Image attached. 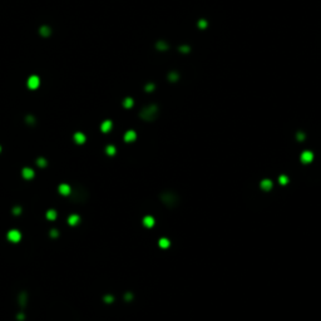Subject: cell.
Segmentation results:
<instances>
[{"mask_svg":"<svg viewBox=\"0 0 321 321\" xmlns=\"http://www.w3.org/2000/svg\"><path fill=\"white\" fill-rule=\"evenodd\" d=\"M58 192L64 197H68L72 193V187L68 183H60L58 186Z\"/></svg>","mask_w":321,"mask_h":321,"instance_id":"obj_2","label":"cell"},{"mask_svg":"<svg viewBox=\"0 0 321 321\" xmlns=\"http://www.w3.org/2000/svg\"><path fill=\"white\" fill-rule=\"evenodd\" d=\"M50 236H52L53 238H56L59 236V232H58V229H55V228H53V229H50Z\"/></svg>","mask_w":321,"mask_h":321,"instance_id":"obj_17","label":"cell"},{"mask_svg":"<svg viewBox=\"0 0 321 321\" xmlns=\"http://www.w3.org/2000/svg\"><path fill=\"white\" fill-rule=\"evenodd\" d=\"M18 320H24V314L23 312L18 314Z\"/></svg>","mask_w":321,"mask_h":321,"instance_id":"obj_23","label":"cell"},{"mask_svg":"<svg viewBox=\"0 0 321 321\" xmlns=\"http://www.w3.org/2000/svg\"><path fill=\"white\" fill-rule=\"evenodd\" d=\"M39 78L35 77V75H33V77L29 78V80H28V87L30 88V89H36L38 87H39Z\"/></svg>","mask_w":321,"mask_h":321,"instance_id":"obj_5","label":"cell"},{"mask_svg":"<svg viewBox=\"0 0 321 321\" xmlns=\"http://www.w3.org/2000/svg\"><path fill=\"white\" fill-rule=\"evenodd\" d=\"M67 222H68V225H69V226H77L78 223L80 222V216H79V215H75V213H73V215H70V216L68 217Z\"/></svg>","mask_w":321,"mask_h":321,"instance_id":"obj_4","label":"cell"},{"mask_svg":"<svg viewBox=\"0 0 321 321\" xmlns=\"http://www.w3.org/2000/svg\"><path fill=\"white\" fill-rule=\"evenodd\" d=\"M6 238H8L10 242H13V243H17V242H19L21 240V233H20V231H18V229H10V231H8V233H6Z\"/></svg>","mask_w":321,"mask_h":321,"instance_id":"obj_1","label":"cell"},{"mask_svg":"<svg viewBox=\"0 0 321 321\" xmlns=\"http://www.w3.org/2000/svg\"><path fill=\"white\" fill-rule=\"evenodd\" d=\"M36 164L39 167H42V168H45V167L48 166V160H46L45 158H43V157H40V158L36 159Z\"/></svg>","mask_w":321,"mask_h":321,"instance_id":"obj_14","label":"cell"},{"mask_svg":"<svg viewBox=\"0 0 321 321\" xmlns=\"http://www.w3.org/2000/svg\"><path fill=\"white\" fill-rule=\"evenodd\" d=\"M18 301H19V305H20L21 307H25L27 301H28L27 292H20V294H19V297H18Z\"/></svg>","mask_w":321,"mask_h":321,"instance_id":"obj_10","label":"cell"},{"mask_svg":"<svg viewBox=\"0 0 321 321\" xmlns=\"http://www.w3.org/2000/svg\"><path fill=\"white\" fill-rule=\"evenodd\" d=\"M21 176H23L24 179H33L34 176H35V172H34V169L30 168V167H24V168L21 169Z\"/></svg>","mask_w":321,"mask_h":321,"instance_id":"obj_3","label":"cell"},{"mask_svg":"<svg viewBox=\"0 0 321 321\" xmlns=\"http://www.w3.org/2000/svg\"><path fill=\"white\" fill-rule=\"evenodd\" d=\"M312 158H314L312 153L309 152V151H305V152H302V155H301V160L304 163H310L312 160Z\"/></svg>","mask_w":321,"mask_h":321,"instance_id":"obj_7","label":"cell"},{"mask_svg":"<svg viewBox=\"0 0 321 321\" xmlns=\"http://www.w3.org/2000/svg\"><path fill=\"white\" fill-rule=\"evenodd\" d=\"M40 33H42L43 35H48V34H50V30H48V28H43V29L40 30Z\"/></svg>","mask_w":321,"mask_h":321,"instance_id":"obj_19","label":"cell"},{"mask_svg":"<svg viewBox=\"0 0 321 321\" xmlns=\"http://www.w3.org/2000/svg\"><path fill=\"white\" fill-rule=\"evenodd\" d=\"M132 104H133L132 99H125V100H124V107H127V108H129V107H132Z\"/></svg>","mask_w":321,"mask_h":321,"instance_id":"obj_18","label":"cell"},{"mask_svg":"<svg viewBox=\"0 0 321 321\" xmlns=\"http://www.w3.org/2000/svg\"><path fill=\"white\" fill-rule=\"evenodd\" d=\"M73 138H74V141H75V143H77V144L86 143V139H87L86 136H84V133H82V132H77V133H74Z\"/></svg>","mask_w":321,"mask_h":321,"instance_id":"obj_6","label":"cell"},{"mask_svg":"<svg viewBox=\"0 0 321 321\" xmlns=\"http://www.w3.org/2000/svg\"><path fill=\"white\" fill-rule=\"evenodd\" d=\"M137 138V134L134 131H128L127 133L124 134V141L125 142H133L134 139Z\"/></svg>","mask_w":321,"mask_h":321,"instance_id":"obj_9","label":"cell"},{"mask_svg":"<svg viewBox=\"0 0 321 321\" xmlns=\"http://www.w3.org/2000/svg\"><path fill=\"white\" fill-rule=\"evenodd\" d=\"M280 181H281V183H287V178L285 177V176H282L281 177V179H280Z\"/></svg>","mask_w":321,"mask_h":321,"instance_id":"obj_22","label":"cell"},{"mask_svg":"<svg viewBox=\"0 0 321 321\" xmlns=\"http://www.w3.org/2000/svg\"><path fill=\"white\" fill-rule=\"evenodd\" d=\"M104 300L107 301V302H112V301H113V297H112V296L109 297V295H107V297H104Z\"/></svg>","mask_w":321,"mask_h":321,"instance_id":"obj_21","label":"cell"},{"mask_svg":"<svg viewBox=\"0 0 321 321\" xmlns=\"http://www.w3.org/2000/svg\"><path fill=\"white\" fill-rule=\"evenodd\" d=\"M261 188H262V190H266V191L271 190V188H272V182L270 181V179H263V181L261 182Z\"/></svg>","mask_w":321,"mask_h":321,"instance_id":"obj_13","label":"cell"},{"mask_svg":"<svg viewBox=\"0 0 321 321\" xmlns=\"http://www.w3.org/2000/svg\"><path fill=\"white\" fill-rule=\"evenodd\" d=\"M13 212H14V215H20V213H21V208H20V207H15V208L13 210Z\"/></svg>","mask_w":321,"mask_h":321,"instance_id":"obj_20","label":"cell"},{"mask_svg":"<svg viewBox=\"0 0 321 321\" xmlns=\"http://www.w3.org/2000/svg\"><path fill=\"white\" fill-rule=\"evenodd\" d=\"M143 225L146 226V227H148V228L153 227V225H155V218H153L152 216H146L143 218Z\"/></svg>","mask_w":321,"mask_h":321,"instance_id":"obj_11","label":"cell"},{"mask_svg":"<svg viewBox=\"0 0 321 321\" xmlns=\"http://www.w3.org/2000/svg\"><path fill=\"white\" fill-rule=\"evenodd\" d=\"M159 246L162 247V248H167V247H169V241L167 240V238H162V240L159 241Z\"/></svg>","mask_w":321,"mask_h":321,"instance_id":"obj_16","label":"cell"},{"mask_svg":"<svg viewBox=\"0 0 321 321\" xmlns=\"http://www.w3.org/2000/svg\"><path fill=\"white\" fill-rule=\"evenodd\" d=\"M0 152H1V147H0Z\"/></svg>","mask_w":321,"mask_h":321,"instance_id":"obj_24","label":"cell"},{"mask_svg":"<svg viewBox=\"0 0 321 321\" xmlns=\"http://www.w3.org/2000/svg\"><path fill=\"white\" fill-rule=\"evenodd\" d=\"M105 152H107V155H108V156H114L115 155L114 146H108V147H107V149H105Z\"/></svg>","mask_w":321,"mask_h":321,"instance_id":"obj_15","label":"cell"},{"mask_svg":"<svg viewBox=\"0 0 321 321\" xmlns=\"http://www.w3.org/2000/svg\"><path fill=\"white\" fill-rule=\"evenodd\" d=\"M111 128H112V122L111 121H104L102 123V125H100V129H102V132H104V133L111 131Z\"/></svg>","mask_w":321,"mask_h":321,"instance_id":"obj_12","label":"cell"},{"mask_svg":"<svg viewBox=\"0 0 321 321\" xmlns=\"http://www.w3.org/2000/svg\"><path fill=\"white\" fill-rule=\"evenodd\" d=\"M56 216H58V213H56V211L53 210V208L48 210V211H46V213H45V217H46V220H48V221H55Z\"/></svg>","mask_w":321,"mask_h":321,"instance_id":"obj_8","label":"cell"}]
</instances>
